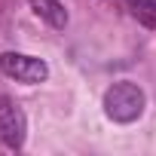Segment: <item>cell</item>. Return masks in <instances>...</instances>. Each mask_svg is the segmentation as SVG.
Listing matches in <instances>:
<instances>
[{"label":"cell","mask_w":156,"mask_h":156,"mask_svg":"<svg viewBox=\"0 0 156 156\" xmlns=\"http://www.w3.org/2000/svg\"><path fill=\"white\" fill-rule=\"evenodd\" d=\"M104 113L113 122H135L144 113V89L135 83H113L104 92Z\"/></svg>","instance_id":"obj_1"},{"label":"cell","mask_w":156,"mask_h":156,"mask_svg":"<svg viewBox=\"0 0 156 156\" xmlns=\"http://www.w3.org/2000/svg\"><path fill=\"white\" fill-rule=\"evenodd\" d=\"M0 70L19 83H43L49 76V64L37 55H25V52H3L0 55Z\"/></svg>","instance_id":"obj_2"},{"label":"cell","mask_w":156,"mask_h":156,"mask_svg":"<svg viewBox=\"0 0 156 156\" xmlns=\"http://www.w3.org/2000/svg\"><path fill=\"white\" fill-rule=\"evenodd\" d=\"M28 135V119L25 110L12 101V98H0V141L6 147H22Z\"/></svg>","instance_id":"obj_3"},{"label":"cell","mask_w":156,"mask_h":156,"mask_svg":"<svg viewBox=\"0 0 156 156\" xmlns=\"http://www.w3.org/2000/svg\"><path fill=\"white\" fill-rule=\"evenodd\" d=\"M31 9H34L46 25H52V28H58V31L67 25V9H64L61 0H31Z\"/></svg>","instance_id":"obj_4"},{"label":"cell","mask_w":156,"mask_h":156,"mask_svg":"<svg viewBox=\"0 0 156 156\" xmlns=\"http://www.w3.org/2000/svg\"><path fill=\"white\" fill-rule=\"evenodd\" d=\"M132 6L141 12H156V0H132Z\"/></svg>","instance_id":"obj_5"}]
</instances>
